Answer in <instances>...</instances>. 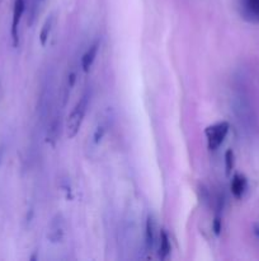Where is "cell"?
I'll use <instances>...</instances> for the list:
<instances>
[{
    "label": "cell",
    "instance_id": "1",
    "mask_svg": "<svg viewBox=\"0 0 259 261\" xmlns=\"http://www.w3.org/2000/svg\"><path fill=\"white\" fill-rule=\"evenodd\" d=\"M89 106V93H85L80 99H79L78 103L75 105V107L73 109V111L70 112V115L68 116L65 122V132L66 137L69 139H73L78 135L79 130H80L81 124L84 121V117H85L86 110Z\"/></svg>",
    "mask_w": 259,
    "mask_h": 261
},
{
    "label": "cell",
    "instance_id": "2",
    "mask_svg": "<svg viewBox=\"0 0 259 261\" xmlns=\"http://www.w3.org/2000/svg\"><path fill=\"white\" fill-rule=\"evenodd\" d=\"M233 110L235 116L238 117L239 122L246 129H250L253 126L254 116L253 110H251L250 102L246 98L244 93H236L233 97Z\"/></svg>",
    "mask_w": 259,
    "mask_h": 261
},
{
    "label": "cell",
    "instance_id": "3",
    "mask_svg": "<svg viewBox=\"0 0 259 261\" xmlns=\"http://www.w3.org/2000/svg\"><path fill=\"white\" fill-rule=\"evenodd\" d=\"M229 129H230V125H229L228 121L216 122V124H212L210 125V126L206 127L205 135L206 139H207L208 149H218L220 145L223 143V140H225L226 135H228L229 133Z\"/></svg>",
    "mask_w": 259,
    "mask_h": 261
},
{
    "label": "cell",
    "instance_id": "4",
    "mask_svg": "<svg viewBox=\"0 0 259 261\" xmlns=\"http://www.w3.org/2000/svg\"><path fill=\"white\" fill-rule=\"evenodd\" d=\"M25 10L24 0H14V7H13V18L12 27H10V36H12V42L14 47L19 45V24L22 20L23 14Z\"/></svg>",
    "mask_w": 259,
    "mask_h": 261
},
{
    "label": "cell",
    "instance_id": "5",
    "mask_svg": "<svg viewBox=\"0 0 259 261\" xmlns=\"http://www.w3.org/2000/svg\"><path fill=\"white\" fill-rule=\"evenodd\" d=\"M63 236H65V219L62 214H56L48 224L47 239L51 244H58L62 241Z\"/></svg>",
    "mask_w": 259,
    "mask_h": 261
},
{
    "label": "cell",
    "instance_id": "6",
    "mask_svg": "<svg viewBox=\"0 0 259 261\" xmlns=\"http://www.w3.org/2000/svg\"><path fill=\"white\" fill-rule=\"evenodd\" d=\"M155 240H156V223L151 214L147 216L146 224H145V245H146L147 251H151L155 246Z\"/></svg>",
    "mask_w": 259,
    "mask_h": 261
},
{
    "label": "cell",
    "instance_id": "7",
    "mask_svg": "<svg viewBox=\"0 0 259 261\" xmlns=\"http://www.w3.org/2000/svg\"><path fill=\"white\" fill-rule=\"evenodd\" d=\"M246 188H248V181H246V177L241 173H235L233 176V180H231V194L234 195L235 199H241L243 195L245 194Z\"/></svg>",
    "mask_w": 259,
    "mask_h": 261
},
{
    "label": "cell",
    "instance_id": "8",
    "mask_svg": "<svg viewBox=\"0 0 259 261\" xmlns=\"http://www.w3.org/2000/svg\"><path fill=\"white\" fill-rule=\"evenodd\" d=\"M99 45H101L99 40L94 41L93 45H90V47H89L88 50L84 53L83 58H81V68H83V70L85 71V73H88V71L90 70L91 65H93V63H94V60H95L96 55H98Z\"/></svg>",
    "mask_w": 259,
    "mask_h": 261
},
{
    "label": "cell",
    "instance_id": "9",
    "mask_svg": "<svg viewBox=\"0 0 259 261\" xmlns=\"http://www.w3.org/2000/svg\"><path fill=\"white\" fill-rule=\"evenodd\" d=\"M244 15L253 22H259V0H241Z\"/></svg>",
    "mask_w": 259,
    "mask_h": 261
},
{
    "label": "cell",
    "instance_id": "10",
    "mask_svg": "<svg viewBox=\"0 0 259 261\" xmlns=\"http://www.w3.org/2000/svg\"><path fill=\"white\" fill-rule=\"evenodd\" d=\"M53 23H55V17H53V14H51L48 18H46L45 23H43L42 25V30H41L40 33V42L42 46H46V43L48 42V38H50L51 32H52Z\"/></svg>",
    "mask_w": 259,
    "mask_h": 261
},
{
    "label": "cell",
    "instance_id": "11",
    "mask_svg": "<svg viewBox=\"0 0 259 261\" xmlns=\"http://www.w3.org/2000/svg\"><path fill=\"white\" fill-rule=\"evenodd\" d=\"M170 254V240L168 236L167 232L163 229L160 232V239H159V256L160 259L165 260Z\"/></svg>",
    "mask_w": 259,
    "mask_h": 261
},
{
    "label": "cell",
    "instance_id": "12",
    "mask_svg": "<svg viewBox=\"0 0 259 261\" xmlns=\"http://www.w3.org/2000/svg\"><path fill=\"white\" fill-rule=\"evenodd\" d=\"M58 135H60V120L55 119L48 125L47 143H50L51 145H55V143L58 139Z\"/></svg>",
    "mask_w": 259,
    "mask_h": 261
},
{
    "label": "cell",
    "instance_id": "13",
    "mask_svg": "<svg viewBox=\"0 0 259 261\" xmlns=\"http://www.w3.org/2000/svg\"><path fill=\"white\" fill-rule=\"evenodd\" d=\"M234 165H235V154H234L233 149H228L225 152V172L228 176L231 175Z\"/></svg>",
    "mask_w": 259,
    "mask_h": 261
},
{
    "label": "cell",
    "instance_id": "14",
    "mask_svg": "<svg viewBox=\"0 0 259 261\" xmlns=\"http://www.w3.org/2000/svg\"><path fill=\"white\" fill-rule=\"evenodd\" d=\"M106 125L104 124H99L98 126L95 127V130H94V134H93V142L94 144H99V143L102 142V139L104 138V135H106Z\"/></svg>",
    "mask_w": 259,
    "mask_h": 261
},
{
    "label": "cell",
    "instance_id": "15",
    "mask_svg": "<svg viewBox=\"0 0 259 261\" xmlns=\"http://www.w3.org/2000/svg\"><path fill=\"white\" fill-rule=\"evenodd\" d=\"M221 228H222V226H221V218L220 216H216L215 219H213V232H215L216 236H220Z\"/></svg>",
    "mask_w": 259,
    "mask_h": 261
},
{
    "label": "cell",
    "instance_id": "16",
    "mask_svg": "<svg viewBox=\"0 0 259 261\" xmlns=\"http://www.w3.org/2000/svg\"><path fill=\"white\" fill-rule=\"evenodd\" d=\"M253 232H254V234H255L256 239H259V223L254 224V226H253Z\"/></svg>",
    "mask_w": 259,
    "mask_h": 261
},
{
    "label": "cell",
    "instance_id": "17",
    "mask_svg": "<svg viewBox=\"0 0 259 261\" xmlns=\"http://www.w3.org/2000/svg\"><path fill=\"white\" fill-rule=\"evenodd\" d=\"M3 155H4V145H0V163L3 161Z\"/></svg>",
    "mask_w": 259,
    "mask_h": 261
}]
</instances>
